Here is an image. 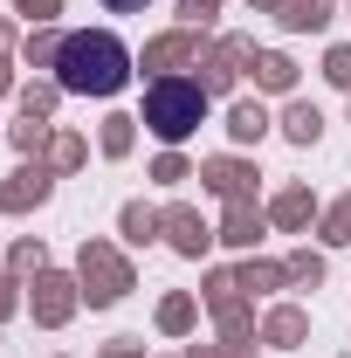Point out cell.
Returning <instances> with one entry per match:
<instances>
[{"label": "cell", "mask_w": 351, "mask_h": 358, "mask_svg": "<svg viewBox=\"0 0 351 358\" xmlns=\"http://www.w3.org/2000/svg\"><path fill=\"white\" fill-rule=\"evenodd\" d=\"M55 83L69 96H117L131 83V48L117 35H103V28L96 35H69L55 48Z\"/></svg>", "instance_id": "1"}, {"label": "cell", "mask_w": 351, "mask_h": 358, "mask_svg": "<svg viewBox=\"0 0 351 358\" xmlns=\"http://www.w3.org/2000/svg\"><path fill=\"white\" fill-rule=\"evenodd\" d=\"M200 117H207V90H200V83H179V76H166V83L145 90V124L166 138V145H179V138L193 131Z\"/></svg>", "instance_id": "2"}]
</instances>
